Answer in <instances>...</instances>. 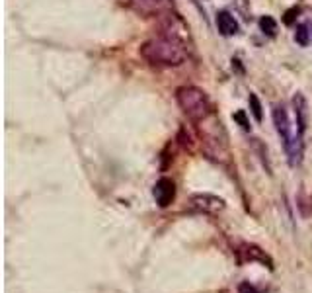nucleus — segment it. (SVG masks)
I'll return each instance as SVG.
<instances>
[{
  "label": "nucleus",
  "instance_id": "1",
  "mask_svg": "<svg viewBox=\"0 0 312 293\" xmlns=\"http://www.w3.org/2000/svg\"><path fill=\"white\" fill-rule=\"evenodd\" d=\"M141 57L147 63L156 67H178L186 63L187 51L184 43L160 36V38L149 39L141 45Z\"/></svg>",
  "mask_w": 312,
  "mask_h": 293
},
{
  "label": "nucleus",
  "instance_id": "2",
  "mask_svg": "<svg viewBox=\"0 0 312 293\" xmlns=\"http://www.w3.org/2000/svg\"><path fill=\"white\" fill-rule=\"evenodd\" d=\"M176 102L191 121H205L213 115L209 96L197 86H182L176 90Z\"/></svg>",
  "mask_w": 312,
  "mask_h": 293
},
{
  "label": "nucleus",
  "instance_id": "3",
  "mask_svg": "<svg viewBox=\"0 0 312 293\" xmlns=\"http://www.w3.org/2000/svg\"><path fill=\"white\" fill-rule=\"evenodd\" d=\"M271 117H273L275 129L279 133V137L283 141V147L287 151L289 156V165L291 166H299L300 160H302V135L299 131L297 133H291V121H289L287 110L283 106H273V112H271Z\"/></svg>",
  "mask_w": 312,
  "mask_h": 293
},
{
  "label": "nucleus",
  "instance_id": "4",
  "mask_svg": "<svg viewBox=\"0 0 312 293\" xmlns=\"http://www.w3.org/2000/svg\"><path fill=\"white\" fill-rule=\"evenodd\" d=\"M158 27H160L162 38L174 39V41H180L184 45L189 41V27L184 22V18L180 14L172 12V10H166V12L160 14Z\"/></svg>",
  "mask_w": 312,
  "mask_h": 293
},
{
  "label": "nucleus",
  "instance_id": "5",
  "mask_svg": "<svg viewBox=\"0 0 312 293\" xmlns=\"http://www.w3.org/2000/svg\"><path fill=\"white\" fill-rule=\"evenodd\" d=\"M189 204L193 209L203 211V213H219L225 209V200L217 198L213 193H195V196H191Z\"/></svg>",
  "mask_w": 312,
  "mask_h": 293
},
{
  "label": "nucleus",
  "instance_id": "6",
  "mask_svg": "<svg viewBox=\"0 0 312 293\" xmlns=\"http://www.w3.org/2000/svg\"><path fill=\"white\" fill-rule=\"evenodd\" d=\"M152 193H154V200H156V204L160 205V207H168V205L174 202V198H176L174 180L166 178V176L160 178L156 184H154Z\"/></svg>",
  "mask_w": 312,
  "mask_h": 293
},
{
  "label": "nucleus",
  "instance_id": "7",
  "mask_svg": "<svg viewBox=\"0 0 312 293\" xmlns=\"http://www.w3.org/2000/svg\"><path fill=\"white\" fill-rule=\"evenodd\" d=\"M293 110H295V117H297V131L300 135H304V131L308 127V102H306L304 94L297 92L293 96Z\"/></svg>",
  "mask_w": 312,
  "mask_h": 293
},
{
  "label": "nucleus",
  "instance_id": "8",
  "mask_svg": "<svg viewBox=\"0 0 312 293\" xmlns=\"http://www.w3.org/2000/svg\"><path fill=\"white\" fill-rule=\"evenodd\" d=\"M217 27L225 38H230V36L238 34V22L234 20V16L230 12H226V10H221L217 14Z\"/></svg>",
  "mask_w": 312,
  "mask_h": 293
},
{
  "label": "nucleus",
  "instance_id": "9",
  "mask_svg": "<svg viewBox=\"0 0 312 293\" xmlns=\"http://www.w3.org/2000/svg\"><path fill=\"white\" fill-rule=\"evenodd\" d=\"M260 29H262L267 38H275L277 36V22H275V18H271V16H262L260 18Z\"/></svg>",
  "mask_w": 312,
  "mask_h": 293
},
{
  "label": "nucleus",
  "instance_id": "10",
  "mask_svg": "<svg viewBox=\"0 0 312 293\" xmlns=\"http://www.w3.org/2000/svg\"><path fill=\"white\" fill-rule=\"evenodd\" d=\"M248 104H250V112H252V115H254V119H256V121H262L263 119V108H262L260 98H258L256 94H250Z\"/></svg>",
  "mask_w": 312,
  "mask_h": 293
},
{
  "label": "nucleus",
  "instance_id": "11",
  "mask_svg": "<svg viewBox=\"0 0 312 293\" xmlns=\"http://www.w3.org/2000/svg\"><path fill=\"white\" fill-rule=\"evenodd\" d=\"M295 41L299 43L300 47H306L308 41H310V31H308V26L306 24H299L297 29H295Z\"/></svg>",
  "mask_w": 312,
  "mask_h": 293
},
{
  "label": "nucleus",
  "instance_id": "12",
  "mask_svg": "<svg viewBox=\"0 0 312 293\" xmlns=\"http://www.w3.org/2000/svg\"><path fill=\"white\" fill-rule=\"evenodd\" d=\"M232 119H234L244 131H250V121H248V117H246V112H244V110H238L236 114L232 115Z\"/></svg>",
  "mask_w": 312,
  "mask_h": 293
},
{
  "label": "nucleus",
  "instance_id": "13",
  "mask_svg": "<svg viewBox=\"0 0 312 293\" xmlns=\"http://www.w3.org/2000/svg\"><path fill=\"white\" fill-rule=\"evenodd\" d=\"M297 16H299V8L295 6V8H289L285 16H283V22H285V26H293L295 24V20H297Z\"/></svg>",
  "mask_w": 312,
  "mask_h": 293
},
{
  "label": "nucleus",
  "instance_id": "14",
  "mask_svg": "<svg viewBox=\"0 0 312 293\" xmlns=\"http://www.w3.org/2000/svg\"><path fill=\"white\" fill-rule=\"evenodd\" d=\"M150 4H156V6H164V8H168V6H172V0H147Z\"/></svg>",
  "mask_w": 312,
  "mask_h": 293
}]
</instances>
